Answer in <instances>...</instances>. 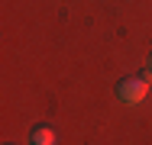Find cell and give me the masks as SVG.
<instances>
[{
    "label": "cell",
    "mask_w": 152,
    "mask_h": 145,
    "mask_svg": "<svg viewBox=\"0 0 152 145\" xmlns=\"http://www.w3.org/2000/svg\"><path fill=\"white\" fill-rule=\"evenodd\" d=\"M32 145H55V132L49 126H36L32 129Z\"/></svg>",
    "instance_id": "cell-2"
},
{
    "label": "cell",
    "mask_w": 152,
    "mask_h": 145,
    "mask_svg": "<svg viewBox=\"0 0 152 145\" xmlns=\"http://www.w3.org/2000/svg\"><path fill=\"white\" fill-rule=\"evenodd\" d=\"M149 68H152V61H149Z\"/></svg>",
    "instance_id": "cell-3"
},
{
    "label": "cell",
    "mask_w": 152,
    "mask_h": 145,
    "mask_svg": "<svg viewBox=\"0 0 152 145\" xmlns=\"http://www.w3.org/2000/svg\"><path fill=\"white\" fill-rule=\"evenodd\" d=\"M146 94H149V84L142 78H120L117 81V97L123 103H142Z\"/></svg>",
    "instance_id": "cell-1"
}]
</instances>
